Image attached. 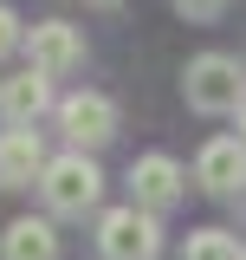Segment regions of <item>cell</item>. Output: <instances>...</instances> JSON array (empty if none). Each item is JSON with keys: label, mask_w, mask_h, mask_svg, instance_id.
<instances>
[{"label": "cell", "mask_w": 246, "mask_h": 260, "mask_svg": "<svg viewBox=\"0 0 246 260\" xmlns=\"http://www.w3.org/2000/svg\"><path fill=\"white\" fill-rule=\"evenodd\" d=\"M39 202H46L59 221H78V215H91L97 202H104V169H97L85 150H65V156L46 162V176H39Z\"/></svg>", "instance_id": "cell-1"}, {"label": "cell", "mask_w": 246, "mask_h": 260, "mask_svg": "<svg viewBox=\"0 0 246 260\" xmlns=\"http://www.w3.org/2000/svg\"><path fill=\"white\" fill-rule=\"evenodd\" d=\"M182 98H188V111H201V117L246 111V72H240V59H227V52H201V59H188Z\"/></svg>", "instance_id": "cell-2"}, {"label": "cell", "mask_w": 246, "mask_h": 260, "mask_svg": "<svg viewBox=\"0 0 246 260\" xmlns=\"http://www.w3.org/2000/svg\"><path fill=\"white\" fill-rule=\"evenodd\" d=\"M97 254L104 260H162V221L136 202L104 208L97 215Z\"/></svg>", "instance_id": "cell-3"}, {"label": "cell", "mask_w": 246, "mask_h": 260, "mask_svg": "<svg viewBox=\"0 0 246 260\" xmlns=\"http://www.w3.org/2000/svg\"><path fill=\"white\" fill-rule=\"evenodd\" d=\"M59 130H65V143L71 150H104L110 137H117V104L104 91H71V98H59Z\"/></svg>", "instance_id": "cell-4"}, {"label": "cell", "mask_w": 246, "mask_h": 260, "mask_svg": "<svg viewBox=\"0 0 246 260\" xmlns=\"http://www.w3.org/2000/svg\"><path fill=\"white\" fill-rule=\"evenodd\" d=\"M26 65L46 72V78L78 72V65H85V32L71 26V20H39V26L26 32Z\"/></svg>", "instance_id": "cell-5"}, {"label": "cell", "mask_w": 246, "mask_h": 260, "mask_svg": "<svg viewBox=\"0 0 246 260\" xmlns=\"http://www.w3.org/2000/svg\"><path fill=\"white\" fill-rule=\"evenodd\" d=\"M182 189H188V176H182V162H175V156L149 150V156L130 162V202H136V208L162 215V208H175V202H182Z\"/></svg>", "instance_id": "cell-6"}, {"label": "cell", "mask_w": 246, "mask_h": 260, "mask_svg": "<svg viewBox=\"0 0 246 260\" xmlns=\"http://www.w3.org/2000/svg\"><path fill=\"white\" fill-rule=\"evenodd\" d=\"M194 182L208 195H240L246 189V143L240 137H208L194 156Z\"/></svg>", "instance_id": "cell-7"}, {"label": "cell", "mask_w": 246, "mask_h": 260, "mask_svg": "<svg viewBox=\"0 0 246 260\" xmlns=\"http://www.w3.org/2000/svg\"><path fill=\"white\" fill-rule=\"evenodd\" d=\"M46 111H59L46 72H32V65H26L20 78H0V117H7V130H32Z\"/></svg>", "instance_id": "cell-8"}, {"label": "cell", "mask_w": 246, "mask_h": 260, "mask_svg": "<svg viewBox=\"0 0 246 260\" xmlns=\"http://www.w3.org/2000/svg\"><path fill=\"white\" fill-rule=\"evenodd\" d=\"M46 143L39 130H0V189H39L46 176Z\"/></svg>", "instance_id": "cell-9"}, {"label": "cell", "mask_w": 246, "mask_h": 260, "mask_svg": "<svg viewBox=\"0 0 246 260\" xmlns=\"http://www.w3.org/2000/svg\"><path fill=\"white\" fill-rule=\"evenodd\" d=\"M0 260H59V228L46 215H20L0 234Z\"/></svg>", "instance_id": "cell-10"}, {"label": "cell", "mask_w": 246, "mask_h": 260, "mask_svg": "<svg viewBox=\"0 0 246 260\" xmlns=\"http://www.w3.org/2000/svg\"><path fill=\"white\" fill-rule=\"evenodd\" d=\"M182 260H246V254H240V234H227V228H194L182 241Z\"/></svg>", "instance_id": "cell-11"}, {"label": "cell", "mask_w": 246, "mask_h": 260, "mask_svg": "<svg viewBox=\"0 0 246 260\" xmlns=\"http://www.w3.org/2000/svg\"><path fill=\"white\" fill-rule=\"evenodd\" d=\"M20 46H26V26H20V13H13V7H0V59H7V52H20Z\"/></svg>", "instance_id": "cell-12"}, {"label": "cell", "mask_w": 246, "mask_h": 260, "mask_svg": "<svg viewBox=\"0 0 246 260\" xmlns=\"http://www.w3.org/2000/svg\"><path fill=\"white\" fill-rule=\"evenodd\" d=\"M227 0H175V13H188V20H214Z\"/></svg>", "instance_id": "cell-13"}, {"label": "cell", "mask_w": 246, "mask_h": 260, "mask_svg": "<svg viewBox=\"0 0 246 260\" xmlns=\"http://www.w3.org/2000/svg\"><path fill=\"white\" fill-rule=\"evenodd\" d=\"M240 143H246V111H240Z\"/></svg>", "instance_id": "cell-14"}, {"label": "cell", "mask_w": 246, "mask_h": 260, "mask_svg": "<svg viewBox=\"0 0 246 260\" xmlns=\"http://www.w3.org/2000/svg\"><path fill=\"white\" fill-rule=\"evenodd\" d=\"M97 7H110V0H97Z\"/></svg>", "instance_id": "cell-15"}]
</instances>
